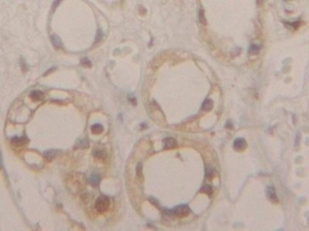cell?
Returning <instances> with one entry per match:
<instances>
[{
  "label": "cell",
  "instance_id": "cell-1",
  "mask_svg": "<svg viewBox=\"0 0 309 231\" xmlns=\"http://www.w3.org/2000/svg\"><path fill=\"white\" fill-rule=\"evenodd\" d=\"M87 181L84 174L72 172L66 174L63 182L65 188L68 192L76 195L84 190L86 187Z\"/></svg>",
  "mask_w": 309,
  "mask_h": 231
},
{
  "label": "cell",
  "instance_id": "cell-2",
  "mask_svg": "<svg viewBox=\"0 0 309 231\" xmlns=\"http://www.w3.org/2000/svg\"><path fill=\"white\" fill-rule=\"evenodd\" d=\"M111 206V201L108 197L101 195L98 197L95 201L94 207L98 213H103L107 212Z\"/></svg>",
  "mask_w": 309,
  "mask_h": 231
},
{
  "label": "cell",
  "instance_id": "cell-3",
  "mask_svg": "<svg viewBox=\"0 0 309 231\" xmlns=\"http://www.w3.org/2000/svg\"><path fill=\"white\" fill-rule=\"evenodd\" d=\"M10 142L11 145L14 148L20 149L27 146L30 143V140L25 136L21 137L15 136L12 137Z\"/></svg>",
  "mask_w": 309,
  "mask_h": 231
},
{
  "label": "cell",
  "instance_id": "cell-4",
  "mask_svg": "<svg viewBox=\"0 0 309 231\" xmlns=\"http://www.w3.org/2000/svg\"><path fill=\"white\" fill-rule=\"evenodd\" d=\"M176 218H184L189 216L191 210L189 206L187 205H181L177 206L173 209Z\"/></svg>",
  "mask_w": 309,
  "mask_h": 231
},
{
  "label": "cell",
  "instance_id": "cell-5",
  "mask_svg": "<svg viewBox=\"0 0 309 231\" xmlns=\"http://www.w3.org/2000/svg\"><path fill=\"white\" fill-rule=\"evenodd\" d=\"M265 193L266 198L271 203L275 205L279 203V200L275 186L272 185L267 186L266 189Z\"/></svg>",
  "mask_w": 309,
  "mask_h": 231
},
{
  "label": "cell",
  "instance_id": "cell-6",
  "mask_svg": "<svg viewBox=\"0 0 309 231\" xmlns=\"http://www.w3.org/2000/svg\"><path fill=\"white\" fill-rule=\"evenodd\" d=\"M248 144L246 140L242 137H238L234 140L233 148L237 152L241 153L246 150Z\"/></svg>",
  "mask_w": 309,
  "mask_h": 231
},
{
  "label": "cell",
  "instance_id": "cell-7",
  "mask_svg": "<svg viewBox=\"0 0 309 231\" xmlns=\"http://www.w3.org/2000/svg\"><path fill=\"white\" fill-rule=\"evenodd\" d=\"M62 152L61 150L58 149H50L46 150L43 153L44 159L47 162H52Z\"/></svg>",
  "mask_w": 309,
  "mask_h": 231
},
{
  "label": "cell",
  "instance_id": "cell-8",
  "mask_svg": "<svg viewBox=\"0 0 309 231\" xmlns=\"http://www.w3.org/2000/svg\"><path fill=\"white\" fill-rule=\"evenodd\" d=\"M90 147V142L86 138L79 139L76 142L74 148L75 150H85Z\"/></svg>",
  "mask_w": 309,
  "mask_h": 231
},
{
  "label": "cell",
  "instance_id": "cell-9",
  "mask_svg": "<svg viewBox=\"0 0 309 231\" xmlns=\"http://www.w3.org/2000/svg\"><path fill=\"white\" fill-rule=\"evenodd\" d=\"M163 148L164 150L173 149L177 145L176 140L172 137H167L163 140Z\"/></svg>",
  "mask_w": 309,
  "mask_h": 231
},
{
  "label": "cell",
  "instance_id": "cell-10",
  "mask_svg": "<svg viewBox=\"0 0 309 231\" xmlns=\"http://www.w3.org/2000/svg\"><path fill=\"white\" fill-rule=\"evenodd\" d=\"M29 96L32 100L34 102H39L45 98V94L39 90H34L31 91Z\"/></svg>",
  "mask_w": 309,
  "mask_h": 231
},
{
  "label": "cell",
  "instance_id": "cell-11",
  "mask_svg": "<svg viewBox=\"0 0 309 231\" xmlns=\"http://www.w3.org/2000/svg\"><path fill=\"white\" fill-rule=\"evenodd\" d=\"M93 156L94 159L98 161L104 162L107 159V154L105 150L98 149L93 151Z\"/></svg>",
  "mask_w": 309,
  "mask_h": 231
},
{
  "label": "cell",
  "instance_id": "cell-12",
  "mask_svg": "<svg viewBox=\"0 0 309 231\" xmlns=\"http://www.w3.org/2000/svg\"><path fill=\"white\" fill-rule=\"evenodd\" d=\"M104 129L103 126L99 123H96L91 126V131L93 135H98L103 133Z\"/></svg>",
  "mask_w": 309,
  "mask_h": 231
},
{
  "label": "cell",
  "instance_id": "cell-13",
  "mask_svg": "<svg viewBox=\"0 0 309 231\" xmlns=\"http://www.w3.org/2000/svg\"><path fill=\"white\" fill-rule=\"evenodd\" d=\"M161 216L162 218L166 220H172L176 218L174 214L173 210H163L161 211Z\"/></svg>",
  "mask_w": 309,
  "mask_h": 231
},
{
  "label": "cell",
  "instance_id": "cell-14",
  "mask_svg": "<svg viewBox=\"0 0 309 231\" xmlns=\"http://www.w3.org/2000/svg\"><path fill=\"white\" fill-rule=\"evenodd\" d=\"M213 101L211 99H207L203 102L202 109L204 111H210L213 108Z\"/></svg>",
  "mask_w": 309,
  "mask_h": 231
},
{
  "label": "cell",
  "instance_id": "cell-15",
  "mask_svg": "<svg viewBox=\"0 0 309 231\" xmlns=\"http://www.w3.org/2000/svg\"><path fill=\"white\" fill-rule=\"evenodd\" d=\"M51 40L54 46L56 48H60L62 46L61 41L58 36L52 34L51 36Z\"/></svg>",
  "mask_w": 309,
  "mask_h": 231
},
{
  "label": "cell",
  "instance_id": "cell-16",
  "mask_svg": "<svg viewBox=\"0 0 309 231\" xmlns=\"http://www.w3.org/2000/svg\"><path fill=\"white\" fill-rule=\"evenodd\" d=\"M199 192L210 196L213 194V189L210 185H205L200 188Z\"/></svg>",
  "mask_w": 309,
  "mask_h": 231
},
{
  "label": "cell",
  "instance_id": "cell-17",
  "mask_svg": "<svg viewBox=\"0 0 309 231\" xmlns=\"http://www.w3.org/2000/svg\"><path fill=\"white\" fill-rule=\"evenodd\" d=\"M143 167L141 163H139L137 164L136 168V173L138 178L139 180H143Z\"/></svg>",
  "mask_w": 309,
  "mask_h": 231
},
{
  "label": "cell",
  "instance_id": "cell-18",
  "mask_svg": "<svg viewBox=\"0 0 309 231\" xmlns=\"http://www.w3.org/2000/svg\"><path fill=\"white\" fill-rule=\"evenodd\" d=\"M206 177L209 180H212L215 178L216 175V172L214 169L212 168H209L206 170Z\"/></svg>",
  "mask_w": 309,
  "mask_h": 231
},
{
  "label": "cell",
  "instance_id": "cell-19",
  "mask_svg": "<svg viewBox=\"0 0 309 231\" xmlns=\"http://www.w3.org/2000/svg\"><path fill=\"white\" fill-rule=\"evenodd\" d=\"M99 177L96 175H93L90 177L89 181L90 184L93 186H97L99 184Z\"/></svg>",
  "mask_w": 309,
  "mask_h": 231
},
{
  "label": "cell",
  "instance_id": "cell-20",
  "mask_svg": "<svg viewBox=\"0 0 309 231\" xmlns=\"http://www.w3.org/2000/svg\"><path fill=\"white\" fill-rule=\"evenodd\" d=\"M80 64L83 67L85 68H91L93 66L91 61L86 58L80 60Z\"/></svg>",
  "mask_w": 309,
  "mask_h": 231
},
{
  "label": "cell",
  "instance_id": "cell-21",
  "mask_svg": "<svg viewBox=\"0 0 309 231\" xmlns=\"http://www.w3.org/2000/svg\"><path fill=\"white\" fill-rule=\"evenodd\" d=\"M149 201L150 202L152 205L154 206L160 210V208H160L159 202H158V201L156 199H155L154 197H150L149 199Z\"/></svg>",
  "mask_w": 309,
  "mask_h": 231
},
{
  "label": "cell",
  "instance_id": "cell-22",
  "mask_svg": "<svg viewBox=\"0 0 309 231\" xmlns=\"http://www.w3.org/2000/svg\"><path fill=\"white\" fill-rule=\"evenodd\" d=\"M199 21L201 23L204 24H207V22H206L205 16H204V11L203 10L199 11Z\"/></svg>",
  "mask_w": 309,
  "mask_h": 231
},
{
  "label": "cell",
  "instance_id": "cell-23",
  "mask_svg": "<svg viewBox=\"0 0 309 231\" xmlns=\"http://www.w3.org/2000/svg\"><path fill=\"white\" fill-rule=\"evenodd\" d=\"M249 51L250 52V53L254 51L253 52L254 53H257V52L259 51V50H260L259 47H258V46L254 45V44L251 45V47Z\"/></svg>",
  "mask_w": 309,
  "mask_h": 231
},
{
  "label": "cell",
  "instance_id": "cell-24",
  "mask_svg": "<svg viewBox=\"0 0 309 231\" xmlns=\"http://www.w3.org/2000/svg\"><path fill=\"white\" fill-rule=\"evenodd\" d=\"M139 15H144L147 14V11L146 9L145 8V7H143V6H140L139 7Z\"/></svg>",
  "mask_w": 309,
  "mask_h": 231
},
{
  "label": "cell",
  "instance_id": "cell-25",
  "mask_svg": "<svg viewBox=\"0 0 309 231\" xmlns=\"http://www.w3.org/2000/svg\"><path fill=\"white\" fill-rule=\"evenodd\" d=\"M128 100H129V102L130 103L131 105H132L133 106H135V107L137 106V99L135 97H130L128 99Z\"/></svg>",
  "mask_w": 309,
  "mask_h": 231
},
{
  "label": "cell",
  "instance_id": "cell-26",
  "mask_svg": "<svg viewBox=\"0 0 309 231\" xmlns=\"http://www.w3.org/2000/svg\"><path fill=\"white\" fill-rule=\"evenodd\" d=\"M20 67H21L22 71H24V72H26V71L27 70V65L25 61H24V60L22 59L20 60Z\"/></svg>",
  "mask_w": 309,
  "mask_h": 231
},
{
  "label": "cell",
  "instance_id": "cell-27",
  "mask_svg": "<svg viewBox=\"0 0 309 231\" xmlns=\"http://www.w3.org/2000/svg\"><path fill=\"white\" fill-rule=\"evenodd\" d=\"M55 68H52L51 69H49V70L47 72H46L45 73V75H47L48 74L52 72H53V71L55 70Z\"/></svg>",
  "mask_w": 309,
  "mask_h": 231
}]
</instances>
